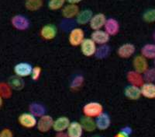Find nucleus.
Segmentation results:
<instances>
[{"label":"nucleus","instance_id":"f257e3e1","mask_svg":"<svg viewBox=\"0 0 155 137\" xmlns=\"http://www.w3.org/2000/svg\"><path fill=\"white\" fill-rule=\"evenodd\" d=\"M82 111L85 116L96 118L103 112V107L99 102H89L83 107Z\"/></svg>","mask_w":155,"mask_h":137},{"label":"nucleus","instance_id":"f03ea898","mask_svg":"<svg viewBox=\"0 0 155 137\" xmlns=\"http://www.w3.org/2000/svg\"><path fill=\"white\" fill-rule=\"evenodd\" d=\"M85 39V33L84 30L79 27L72 29L68 35V41L71 45L77 47L81 44L83 40Z\"/></svg>","mask_w":155,"mask_h":137},{"label":"nucleus","instance_id":"7ed1b4c3","mask_svg":"<svg viewBox=\"0 0 155 137\" xmlns=\"http://www.w3.org/2000/svg\"><path fill=\"white\" fill-rule=\"evenodd\" d=\"M81 52L86 57H91L96 52V44L91 38H85L80 45Z\"/></svg>","mask_w":155,"mask_h":137},{"label":"nucleus","instance_id":"20e7f679","mask_svg":"<svg viewBox=\"0 0 155 137\" xmlns=\"http://www.w3.org/2000/svg\"><path fill=\"white\" fill-rule=\"evenodd\" d=\"M53 118L48 115H44L40 117V119L37 123V126L40 132H47L50 131L51 128L53 127Z\"/></svg>","mask_w":155,"mask_h":137},{"label":"nucleus","instance_id":"39448f33","mask_svg":"<svg viewBox=\"0 0 155 137\" xmlns=\"http://www.w3.org/2000/svg\"><path fill=\"white\" fill-rule=\"evenodd\" d=\"M12 27L18 30H26L30 27V21L23 15H16L11 19Z\"/></svg>","mask_w":155,"mask_h":137},{"label":"nucleus","instance_id":"423d86ee","mask_svg":"<svg viewBox=\"0 0 155 137\" xmlns=\"http://www.w3.org/2000/svg\"><path fill=\"white\" fill-rule=\"evenodd\" d=\"M32 70H33L32 66L27 62H19L13 68L15 75L17 77H21V78L30 76Z\"/></svg>","mask_w":155,"mask_h":137},{"label":"nucleus","instance_id":"0eeeda50","mask_svg":"<svg viewBox=\"0 0 155 137\" xmlns=\"http://www.w3.org/2000/svg\"><path fill=\"white\" fill-rule=\"evenodd\" d=\"M91 39L99 45H106L110 40V36L102 30H94L91 34Z\"/></svg>","mask_w":155,"mask_h":137},{"label":"nucleus","instance_id":"6e6552de","mask_svg":"<svg viewBox=\"0 0 155 137\" xmlns=\"http://www.w3.org/2000/svg\"><path fill=\"white\" fill-rule=\"evenodd\" d=\"M19 123L25 128H34L37 125V118L31 113H23L19 116Z\"/></svg>","mask_w":155,"mask_h":137},{"label":"nucleus","instance_id":"1a4fd4ad","mask_svg":"<svg viewBox=\"0 0 155 137\" xmlns=\"http://www.w3.org/2000/svg\"><path fill=\"white\" fill-rule=\"evenodd\" d=\"M133 66L134 70L137 73H144L148 70V63L146 58L143 55H137L133 60Z\"/></svg>","mask_w":155,"mask_h":137},{"label":"nucleus","instance_id":"9d476101","mask_svg":"<svg viewBox=\"0 0 155 137\" xmlns=\"http://www.w3.org/2000/svg\"><path fill=\"white\" fill-rule=\"evenodd\" d=\"M106 20L107 19L106 17V15L101 12L93 15L89 22L90 27L93 30H101L102 27H104Z\"/></svg>","mask_w":155,"mask_h":137},{"label":"nucleus","instance_id":"9b49d317","mask_svg":"<svg viewBox=\"0 0 155 137\" xmlns=\"http://www.w3.org/2000/svg\"><path fill=\"white\" fill-rule=\"evenodd\" d=\"M57 33H58V29L54 24L44 25L41 30V37L47 41L53 40L56 37Z\"/></svg>","mask_w":155,"mask_h":137},{"label":"nucleus","instance_id":"f8f14e48","mask_svg":"<svg viewBox=\"0 0 155 137\" xmlns=\"http://www.w3.org/2000/svg\"><path fill=\"white\" fill-rule=\"evenodd\" d=\"M136 48L131 43H126L120 46L117 50V54L122 59H128L130 58L134 54Z\"/></svg>","mask_w":155,"mask_h":137},{"label":"nucleus","instance_id":"ddd939ff","mask_svg":"<svg viewBox=\"0 0 155 137\" xmlns=\"http://www.w3.org/2000/svg\"><path fill=\"white\" fill-rule=\"evenodd\" d=\"M127 79L130 85L140 87L144 84V79L140 73L136 72L135 70L129 71L127 74Z\"/></svg>","mask_w":155,"mask_h":137},{"label":"nucleus","instance_id":"4468645a","mask_svg":"<svg viewBox=\"0 0 155 137\" xmlns=\"http://www.w3.org/2000/svg\"><path fill=\"white\" fill-rule=\"evenodd\" d=\"M105 31L109 36H114L118 34L120 31V23L113 18H109L106 20L104 25Z\"/></svg>","mask_w":155,"mask_h":137},{"label":"nucleus","instance_id":"2eb2a0df","mask_svg":"<svg viewBox=\"0 0 155 137\" xmlns=\"http://www.w3.org/2000/svg\"><path fill=\"white\" fill-rule=\"evenodd\" d=\"M111 124V119L110 117L108 115V114L102 112V114L99 115L98 117H96L95 120V125H96V128L99 130H106L109 128Z\"/></svg>","mask_w":155,"mask_h":137},{"label":"nucleus","instance_id":"dca6fc26","mask_svg":"<svg viewBox=\"0 0 155 137\" xmlns=\"http://www.w3.org/2000/svg\"><path fill=\"white\" fill-rule=\"evenodd\" d=\"M79 12V8L74 4H68L62 8V16L65 19H72L77 16Z\"/></svg>","mask_w":155,"mask_h":137},{"label":"nucleus","instance_id":"f3484780","mask_svg":"<svg viewBox=\"0 0 155 137\" xmlns=\"http://www.w3.org/2000/svg\"><path fill=\"white\" fill-rule=\"evenodd\" d=\"M70 123V120H69L68 118L62 116V117L58 118L55 121H54L52 128L57 132H64V130L68 128Z\"/></svg>","mask_w":155,"mask_h":137},{"label":"nucleus","instance_id":"a211bd4d","mask_svg":"<svg viewBox=\"0 0 155 137\" xmlns=\"http://www.w3.org/2000/svg\"><path fill=\"white\" fill-rule=\"evenodd\" d=\"M124 94L129 99L132 100V101H137L141 96L140 88L134 85L127 86L124 90Z\"/></svg>","mask_w":155,"mask_h":137},{"label":"nucleus","instance_id":"6ab92c4d","mask_svg":"<svg viewBox=\"0 0 155 137\" xmlns=\"http://www.w3.org/2000/svg\"><path fill=\"white\" fill-rule=\"evenodd\" d=\"M67 134L69 137H81L83 134V128L81 124L78 122H72L67 128Z\"/></svg>","mask_w":155,"mask_h":137},{"label":"nucleus","instance_id":"aec40b11","mask_svg":"<svg viewBox=\"0 0 155 137\" xmlns=\"http://www.w3.org/2000/svg\"><path fill=\"white\" fill-rule=\"evenodd\" d=\"M141 95L149 99L155 98V84L153 83H145L140 87Z\"/></svg>","mask_w":155,"mask_h":137},{"label":"nucleus","instance_id":"412c9836","mask_svg":"<svg viewBox=\"0 0 155 137\" xmlns=\"http://www.w3.org/2000/svg\"><path fill=\"white\" fill-rule=\"evenodd\" d=\"M92 16H93L92 11L90 9H84V10L79 11L78 14L75 17L76 22L80 25L87 24V23H89Z\"/></svg>","mask_w":155,"mask_h":137},{"label":"nucleus","instance_id":"4be33fe9","mask_svg":"<svg viewBox=\"0 0 155 137\" xmlns=\"http://www.w3.org/2000/svg\"><path fill=\"white\" fill-rule=\"evenodd\" d=\"M80 124H81V127H82L83 130H85L86 132H93L96 128V125H95V121L92 118L87 117H82L80 121Z\"/></svg>","mask_w":155,"mask_h":137},{"label":"nucleus","instance_id":"5701e85b","mask_svg":"<svg viewBox=\"0 0 155 137\" xmlns=\"http://www.w3.org/2000/svg\"><path fill=\"white\" fill-rule=\"evenodd\" d=\"M8 84L11 87L12 90L15 91H20V90L23 89V87L25 86L24 80L21 77H17L16 75L11 77L8 80Z\"/></svg>","mask_w":155,"mask_h":137},{"label":"nucleus","instance_id":"b1692460","mask_svg":"<svg viewBox=\"0 0 155 137\" xmlns=\"http://www.w3.org/2000/svg\"><path fill=\"white\" fill-rule=\"evenodd\" d=\"M141 55L147 59H155V44H147L141 48Z\"/></svg>","mask_w":155,"mask_h":137},{"label":"nucleus","instance_id":"393cba45","mask_svg":"<svg viewBox=\"0 0 155 137\" xmlns=\"http://www.w3.org/2000/svg\"><path fill=\"white\" fill-rule=\"evenodd\" d=\"M29 111L35 117H41L45 114V108L38 103H33L29 106Z\"/></svg>","mask_w":155,"mask_h":137},{"label":"nucleus","instance_id":"a878e982","mask_svg":"<svg viewBox=\"0 0 155 137\" xmlns=\"http://www.w3.org/2000/svg\"><path fill=\"white\" fill-rule=\"evenodd\" d=\"M12 94V89L8 83L0 82V96L4 99L11 98Z\"/></svg>","mask_w":155,"mask_h":137},{"label":"nucleus","instance_id":"bb28decb","mask_svg":"<svg viewBox=\"0 0 155 137\" xmlns=\"http://www.w3.org/2000/svg\"><path fill=\"white\" fill-rule=\"evenodd\" d=\"M43 0H26L25 7L29 11H37L43 6Z\"/></svg>","mask_w":155,"mask_h":137},{"label":"nucleus","instance_id":"cd10ccee","mask_svg":"<svg viewBox=\"0 0 155 137\" xmlns=\"http://www.w3.org/2000/svg\"><path fill=\"white\" fill-rule=\"evenodd\" d=\"M109 53H110V48L108 45H100V47L97 48L95 55L97 59H102L108 57V55H109Z\"/></svg>","mask_w":155,"mask_h":137},{"label":"nucleus","instance_id":"c85d7f7f","mask_svg":"<svg viewBox=\"0 0 155 137\" xmlns=\"http://www.w3.org/2000/svg\"><path fill=\"white\" fill-rule=\"evenodd\" d=\"M84 81H85V79L82 76H81V75L77 76L73 79L72 82L71 84V89L72 91H78L82 87Z\"/></svg>","mask_w":155,"mask_h":137},{"label":"nucleus","instance_id":"c756f323","mask_svg":"<svg viewBox=\"0 0 155 137\" xmlns=\"http://www.w3.org/2000/svg\"><path fill=\"white\" fill-rule=\"evenodd\" d=\"M66 0H49L48 8L51 10H58L64 6Z\"/></svg>","mask_w":155,"mask_h":137},{"label":"nucleus","instance_id":"7c9ffc66","mask_svg":"<svg viewBox=\"0 0 155 137\" xmlns=\"http://www.w3.org/2000/svg\"><path fill=\"white\" fill-rule=\"evenodd\" d=\"M143 74V79L147 83H153L155 81V68L148 69Z\"/></svg>","mask_w":155,"mask_h":137},{"label":"nucleus","instance_id":"2f4dec72","mask_svg":"<svg viewBox=\"0 0 155 137\" xmlns=\"http://www.w3.org/2000/svg\"><path fill=\"white\" fill-rule=\"evenodd\" d=\"M143 19L144 21L147 22V23L155 22V9H150L147 10L143 13Z\"/></svg>","mask_w":155,"mask_h":137},{"label":"nucleus","instance_id":"473e14b6","mask_svg":"<svg viewBox=\"0 0 155 137\" xmlns=\"http://www.w3.org/2000/svg\"><path fill=\"white\" fill-rule=\"evenodd\" d=\"M41 73H42V70H41V68L40 66L33 67L31 74H30L32 80H34V81H37L40 79V77H41Z\"/></svg>","mask_w":155,"mask_h":137},{"label":"nucleus","instance_id":"72a5a7b5","mask_svg":"<svg viewBox=\"0 0 155 137\" xmlns=\"http://www.w3.org/2000/svg\"><path fill=\"white\" fill-rule=\"evenodd\" d=\"M131 132H132V129L130 127H124L120 130V132L115 135L114 137H130Z\"/></svg>","mask_w":155,"mask_h":137},{"label":"nucleus","instance_id":"f704fd0d","mask_svg":"<svg viewBox=\"0 0 155 137\" xmlns=\"http://www.w3.org/2000/svg\"><path fill=\"white\" fill-rule=\"evenodd\" d=\"M0 137H13V134L9 128H4L0 132Z\"/></svg>","mask_w":155,"mask_h":137},{"label":"nucleus","instance_id":"c9c22d12","mask_svg":"<svg viewBox=\"0 0 155 137\" xmlns=\"http://www.w3.org/2000/svg\"><path fill=\"white\" fill-rule=\"evenodd\" d=\"M55 137H69L67 133L64 132H58L55 135Z\"/></svg>","mask_w":155,"mask_h":137},{"label":"nucleus","instance_id":"e433bc0d","mask_svg":"<svg viewBox=\"0 0 155 137\" xmlns=\"http://www.w3.org/2000/svg\"><path fill=\"white\" fill-rule=\"evenodd\" d=\"M69 4H74V5H77L78 3L81 2L82 0H66Z\"/></svg>","mask_w":155,"mask_h":137},{"label":"nucleus","instance_id":"4c0bfd02","mask_svg":"<svg viewBox=\"0 0 155 137\" xmlns=\"http://www.w3.org/2000/svg\"><path fill=\"white\" fill-rule=\"evenodd\" d=\"M2 99H3V98H2V97L0 96V108L2 107V104H3V100H2Z\"/></svg>","mask_w":155,"mask_h":137},{"label":"nucleus","instance_id":"58836bf2","mask_svg":"<svg viewBox=\"0 0 155 137\" xmlns=\"http://www.w3.org/2000/svg\"><path fill=\"white\" fill-rule=\"evenodd\" d=\"M153 41H155V31L153 32Z\"/></svg>","mask_w":155,"mask_h":137},{"label":"nucleus","instance_id":"ea45409f","mask_svg":"<svg viewBox=\"0 0 155 137\" xmlns=\"http://www.w3.org/2000/svg\"><path fill=\"white\" fill-rule=\"evenodd\" d=\"M93 137H100V136H98V135H95V136H93Z\"/></svg>","mask_w":155,"mask_h":137},{"label":"nucleus","instance_id":"a19ab883","mask_svg":"<svg viewBox=\"0 0 155 137\" xmlns=\"http://www.w3.org/2000/svg\"><path fill=\"white\" fill-rule=\"evenodd\" d=\"M153 64H154V66H155V59H154V62H153Z\"/></svg>","mask_w":155,"mask_h":137}]
</instances>
